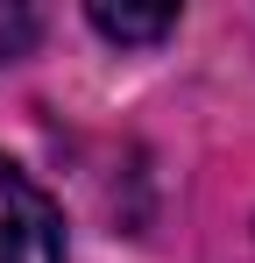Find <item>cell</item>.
<instances>
[{
	"instance_id": "cell-1",
	"label": "cell",
	"mask_w": 255,
	"mask_h": 263,
	"mask_svg": "<svg viewBox=\"0 0 255 263\" xmlns=\"http://www.w3.org/2000/svg\"><path fill=\"white\" fill-rule=\"evenodd\" d=\"M0 263H64V220L14 157H0Z\"/></svg>"
},
{
	"instance_id": "cell-2",
	"label": "cell",
	"mask_w": 255,
	"mask_h": 263,
	"mask_svg": "<svg viewBox=\"0 0 255 263\" xmlns=\"http://www.w3.org/2000/svg\"><path fill=\"white\" fill-rule=\"evenodd\" d=\"M85 22H92L99 36H114V43H156V36L177 29V7H149V14H142V7H92Z\"/></svg>"
},
{
	"instance_id": "cell-3",
	"label": "cell",
	"mask_w": 255,
	"mask_h": 263,
	"mask_svg": "<svg viewBox=\"0 0 255 263\" xmlns=\"http://www.w3.org/2000/svg\"><path fill=\"white\" fill-rule=\"evenodd\" d=\"M42 36V22L29 14V7H0V64H14V57H29Z\"/></svg>"
}]
</instances>
